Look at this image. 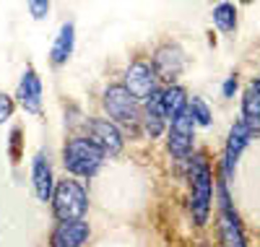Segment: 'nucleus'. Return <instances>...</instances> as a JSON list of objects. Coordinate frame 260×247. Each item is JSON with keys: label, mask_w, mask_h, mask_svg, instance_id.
Returning <instances> with one entry per match:
<instances>
[{"label": "nucleus", "mask_w": 260, "mask_h": 247, "mask_svg": "<svg viewBox=\"0 0 260 247\" xmlns=\"http://www.w3.org/2000/svg\"><path fill=\"white\" fill-rule=\"evenodd\" d=\"M190 213L198 227H206L211 216V200H213V174L206 156H192L190 162Z\"/></svg>", "instance_id": "nucleus-1"}, {"label": "nucleus", "mask_w": 260, "mask_h": 247, "mask_svg": "<svg viewBox=\"0 0 260 247\" xmlns=\"http://www.w3.org/2000/svg\"><path fill=\"white\" fill-rule=\"evenodd\" d=\"M104 164V151L86 136H73L62 146V167L73 177H94Z\"/></svg>", "instance_id": "nucleus-2"}, {"label": "nucleus", "mask_w": 260, "mask_h": 247, "mask_svg": "<svg viewBox=\"0 0 260 247\" xmlns=\"http://www.w3.org/2000/svg\"><path fill=\"white\" fill-rule=\"evenodd\" d=\"M52 216L57 224L68 221H83L86 211H89V193L78 182V179H60L52 193Z\"/></svg>", "instance_id": "nucleus-3"}, {"label": "nucleus", "mask_w": 260, "mask_h": 247, "mask_svg": "<svg viewBox=\"0 0 260 247\" xmlns=\"http://www.w3.org/2000/svg\"><path fill=\"white\" fill-rule=\"evenodd\" d=\"M102 104H104V112L110 115V120L120 128V125H136L141 122V102L130 97V91L122 86V83H112L104 88L102 94Z\"/></svg>", "instance_id": "nucleus-4"}, {"label": "nucleus", "mask_w": 260, "mask_h": 247, "mask_svg": "<svg viewBox=\"0 0 260 247\" xmlns=\"http://www.w3.org/2000/svg\"><path fill=\"white\" fill-rule=\"evenodd\" d=\"M216 229H219L221 247H247L240 216H237L234 208H232V200H229L224 179L219 182V224H216Z\"/></svg>", "instance_id": "nucleus-5"}, {"label": "nucleus", "mask_w": 260, "mask_h": 247, "mask_svg": "<svg viewBox=\"0 0 260 247\" xmlns=\"http://www.w3.org/2000/svg\"><path fill=\"white\" fill-rule=\"evenodd\" d=\"M86 138L96 143L104 156H117L122 151V133L110 117H89L86 120Z\"/></svg>", "instance_id": "nucleus-6"}, {"label": "nucleus", "mask_w": 260, "mask_h": 247, "mask_svg": "<svg viewBox=\"0 0 260 247\" xmlns=\"http://www.w3.org/2000/svg\"><path fill=\"white\" fill-rule=\"evenodd\" d=\"M192 141H195V122L190 112H182L167 128V148L175 159H187L192 153Z\"/></svg>", "instance_id": "nucleus-7"}, {"label": "nucleus", "mask_w": 260, "mask_h": 247, "mask_svg": "<svg viewBox=\"0 0 260 247\" xmlns=\"http://www.w3.org/2000/svg\"><path fill=\"white\" fill-rule=\"evenodd\" d=\"M159 78L154 73V68H151L148 63L143 60H136V63H130L127 65V71H125V88L130 91V97L138 99V102H146L154 91H159Z\"/></svg>", "instance_id": "nucleus-8"}, {"label": "nucleus", "mask_w": 260, "mask_h": 247, "mask_svg": "<svg viewBox=\"0 0 260 247\" xmlns=\"http://www.w3.org/2000/svg\"><path fill=\"white\" fill-rule=\"evenodd\" d=\"M151 68H154L159 81H164L167 86H175V81L185 71V55H182V50L177 47V44H164V47H159L154 52Z\"/></svg>", "instance_id": "nucleus-9"}, {"label": "nucleus", "mask_w": 260, "mask_h": 247, "mask_svg": "<svg viewBox=\"0 0 260 247\" xmlns=\"http://www.w3.org/2000/svg\"><path fill=\"white\" fill-rule=\"evenodd\" d=\"M250 138H252L250 128H247L242 120H237V122L232 125V130H229L226 148H224V164H221V179H224V182H226V179L234 174V169H237V162H240L242 151L247 148Z\"/></svg>", "instance_id": "nucleus-10"}, {"label": "nucleus", "mask_w": 260, "mask_h": 247, "mask_svg": "<svg viewBox=\"0 0 260 247\" xmlns=\"http://www.w3.org/2000/svg\"><path fill=\"white\" fill-rule=\"evenodd\" d=\"M42 94H45V88H42L39 73L31 65H26V71L21 73V81L16 86V102L24 107L29 115H42Z\"/></svg>", "instance_id": "nucleus-11"}, {"label": "nucleus", "mask_w": 260, "mask_h": 247, "mask_svg": "<svg viewBox=\"0 0 260 247\" xmlns=\"http://www.w3.org/2000/svg\"><path fill=\"white\" fill-rule=\"evenodd\" d=\"M31 188H34L37 200H42V203L52 200V193H55V174H52L50 156H47L45 151L34 153V159H31Z\"/></svg>", "instance_id": "nucleus-12"}, {"label": "nucleus", "mask_w": 260, "mask_h": 247, "mask_svg": "<svg viewBox=\"0 0 260 247\" xmlns=\"http://www.w3.org/2000/svg\"><path fill=\"white\" fill-rule=\"evenodd\" d=\"M91 237L89 221H68V224H57L50 234V247H83Z\"/></svg>", "instance_id": "nucleus-13"}, {"label": "nucleus", "mask_w": 260, "mask_h": 247, "mask_svg": "<svg viewBox=\"0 0 260 247\" xmlns=\"http://www.w3.org/2000/svg\"><path fill=\"white\" fill-rule=\"evenodd\" d=\"M250 133H260V78H255L242 94V117H240Z\"/></svg>", "instance_id": "nucleus-14"}, {"label": "nucleus", "mask_w": 260, "mask_h": 247, "mask_svg": "<svg viewBox=\"0 0 260 247\" xmlns=\"http://www.w3.org/2000/svg\"><path fill=\"white\" fill-rule=\"evenodd\" d=\"M73 47H76V26L73 21H65L60 26L55 42H52V50H50V63L52 65H65L73 55Z\"/></svg>", "instance_id": "nucleus-15"}, {"label": "nucleus", "mask_w": 260, "mask_h": 247, "mask_svg": "<svg viewBox=\"0 0 260 247\" xmlns=\"http://www.w3.org/2000/svg\"><path fill=\"white\" fill-rule=\"evenodd\" d=\"M187 104H190V99H187V91L182 86H167V88H161V109H164V117L172 122L175 117H180L182 112H187Z\"/></svg>", "instance_id": "nucleus-16"}, {"label": "nucleus", "mask_w": 260, "mask_h": 247, "mask_svg": "<svg viewBox=\"0 0 260 247\" xmlns=\"http://www.w3.org/2000/svg\"><path fill=\"white\" fill-rule=\"evenodd\" d=\"M213 24L219 26L224 34H232L237 29V8L232 3H219V6H213Z\"/></svg>", "instance_id": "nucleus-17"}, {"label": "nucleus", "mask_w": 260, "mask_h": 247, "mask_svg": "<svg viewBox=\"0 0 260 247\" xmlns=\"http://www.w3.org/2000/svg\"><path fill=\"white\" fill-rule=\"evenodd\" d=\"M187 112H190V117H192L195 125H203V128L211 125V109H208V104H206L201 97H192V99H190Z\"/></svg>", "instance_id": "nucleus-18"}, {"label": "nucleus", "mask_w": 260, "mask_h": 247, "mask_svg": "<svg viewBox=\"0 0 260 247\" xmlns=\"http://www.w3.org/2000/svg\"><path fill=\"white\" fill-rule=\"evenodd\" d=\"M24 130H21L18 125L11 130V141H8V153H11V162L13 164H18L21 162V156H24V151H21V143H24Z\"/></svg>", "instance_id": "nucleus-19"}, {"label": "nucleus", "mask_w": 260, "mask_h": 247, "mask_svg": "<svg viewBox=\"0 0 260 247\" xmlns=\"http://www.w3.org/2000/svg\"><path fill=\"white\" fill-rule=\"evenodd\" d=\"M13 109H16V102H13V97L0 91V125H3V122H8V120L13 117Z\"/></svg>", "instance_id": "nucleus-20"}, {"label": "nucleus", "mask_w": 260, "mask_h": 247, "mask_svg": "<svg viewBox=\"0 0 260 247\" xmlns=\"http://www.w3.org/2000/svg\"><path fill=\"white\" fill-rule=\"evenodd\" d=\"M50 0H31V3H29V13H31V18H45L47 13H50Z\"/></svg>", "instance_id": "nucleus-21"}, {"label": "nucleus", "mask_w": 260, "mask_h": 247, "mask_svg": "<svg viewBox=\"0 0 260 247\" xmlns=\"http://www.w3.org/2000/svg\"><path fill=\"white\" fill-rule=\"evenodd\" d=\"M221 91H224V97H226V99H232V97H234V91H237V76H229V78L224 81V88H221Z\"/></svg>", "instance_id": "nucleus-22"}, {"label": "nucleus", "mask_w": 260, "mask_h": 247, "mask_svg": "<svg viewBox=\"0 0 260 247\" xmlns=\"http://www.w3.org/2000/svg\"><path fill=\"white\" fill-rule=\"evenodd\" d=\"M201 247H208V244H201Z\"/></svg>", "instance_id": "nucleus-23"}]
</instances>
